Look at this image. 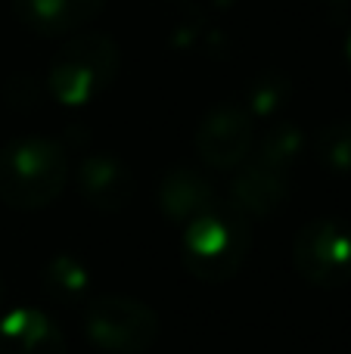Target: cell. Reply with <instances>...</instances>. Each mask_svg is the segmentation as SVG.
I'll return each instance as SVG.
<instances>
[{"label": "cell", "instance_id": "cell-1", "mask_svg": "<svg viewBox=\"0 0 351 354\" xmlns=\"http://www.w3.org/2000/svg\"><path fill=\"white\" fill-rule=\"evenodd\" d=\"M252 233L249 221L234 205H211L193 221L180 236V261L196 280L224 283L246 261Z\"/></svg>", "mask_w": 351, "mask_h": 354}, {"label": "cell", "instance_id": "cell-2", "mask_svg": "<svg viewBox=\"0 0 351 354\" xmlns=\"http://www.w3.org/2000/svg\"><path fill=\"white\" fill-rule=\"evenodd\" d=\"M118 66H122L118 44L103 31H84V35L68 37L56 50L50 62L47 87L59 106L81 109L109 91Z\"/></svg>", "mask_w": 351, "mask_h": 354}, {"label": "cell", "instance_id": "cell-3", "mask_svg": "<svg viewBox=\"0 0 351 354\" xmlns=\"http://www.w3.org/2000/svg\"><path fill=\"white\" fill-rule=\"evenodd\" d=\"M66 149L50 137H16L0 149V199L12 208H44L66 189Z\"/></svg>", "mask_w": 351, "mask_h": 354}, {"label": "cell", "instance_id": "cell-4", "mask_svg": "<svg viewBox=\"0 0 351 354\" xmlns=\"http://www.w3.org/2000/svg\"><path fill=\"white\" fill-rule=\"evenodd\" d=\"M84 333L99 351L109 354H143L155 342L159 320L143 301L109 295L84 311Z\"/></svg>", "mask_w": 351, "mask_h": 354}, {"label": "cell", "instance_id": "cell-5", "mask_svg": "<svg viewBox=\"0 0 351 354\" xmlns=\"http://www.w3.org/2000/svg\"><path fill=\"white\" fill-rule=\"evenodd\" d=\"M292 261L314 286H345L351 280V227L333 218L305 224L292 243Z\"/></svg>", "mask_w": 351, "mask_h": 354}, {"label": "cell", "instance_id": "cell-6", "mask_svg": "<svg viewBox=\"0 0 351 354\" xmlns=\"http://www.w3.org/2000/svg\"><path fill=\"white\" fill-rule=\"evenodd\" d=\"M255 118L243 106L221 103L205 112L196 131V153L209 168H236L255 147Z\"/></svg>", "mask_w": 351, "mask_h": 354}, {"label": "cell", "instance_id": "cell-7", "mask_svg": "<svg viewBox=\"0 0 351 354\" xmlns=\"http://www.w3.org/2000/svg\"><path fill=\"white\" fill-rule=\"evenodd\" d=\"M78 189L97 212H122L134 193V177L118 156L91 153L78 165Z\"/></svg>", "mask_w": 351, "mask_h": 354}, {"label": "cell", "instance_id": "cell-8", "mask_svg": "<svg viewBox=\"0 0 351 354\" xmlns=\"http://www.w3.org/2000/svg\"><path fill=\"white\" fill-rule=\"evenodd\" d=\"M106 0H12L16 19L44 37L75 35L103 12Z\"/></svg>", "mask_w": 351, "mask_h": 354}, {"label": "cell", "instance_id": "cell-9", "mask_svg": "<svg viewBox=\"0 0 351 354\" xmlns=\"http://www.w3.org/2000/svg\"><path fill=\"white\" fill-rule=\"evenodd\" d=\"M0 354H66V339L50 314L16 308L0 320Z\"/></svg>", "mask_w": 351, "mask_h": 354}, {"label": "cell", "instance_id": "cell-10", "mask_svg": "<svg viewBox=\"0 0 351 354\" xmlns=\"http://www.w3.org/2000/svg\"><path fill=\"white\" fill-rule=\"evenodd\" d=\"M290 196V174L271 171V168L249 162L230 187V205L249 218H265L271 212H280V205Z\"/></svg>", "mask_w": 351, "mask_h": 354}, {"label": "cell", "instance_id": "cell-11", "mask_svg": "<svg viewBox=\"0 0 351 354\" xmlns=\"http://www.w3.org/2000/svg\"><path fill=\"white\" fill-rule=\"evenodd\" d=\"M215 202V187L196 168H171L159 183V208L168 221H193Z\"/></svg>", "mask_w": 351, "mask_h": 354}, {"label": "cell", "instance_id": "cell-12", "mask_svg": "<svg viewBox=\"0 0 351 354\" xmlns=\"http://www.w3.org/2000/svg\"><path fill=\"white\" fill-rule=\"evenodd\" d=\"M302 149H305V134H302V128H296L292 122H277V124H274V128L258 140L252 162H258V165L271 168V171L290 174V168L296 165V159L302 156Z\"/></svg>", "mask_w": 351, "mask_h": 354}, {"label": "cell", "instance_id": "cell-13", "mask_svg": "<svg viewBox=\"0 0 351 354\" xmlns=\"http://www.w3.org/2000/svg\"><path fill=\"white\" fill-rule=\"evenodd\" d=\"M292 97V81L283 72H261L249 81L243 109L252 118H274Z\"/></svg>", "mask_w": 351, "mask_h": 354}, {"label": "cell", "instance_id": "cell-14", "mask_svg": "<svg viewBox=\"0 0 351 354\" xmlns=\"http://www.w3.org/2000/svg\"><path fill=\"white\" fill-rule=\"evenodd\" d=\"M47 289L62 301L81 299L91 289V274H87L84 261L72 255H59L47 264Z\"/></svg>", "mask_w": 351, "mask_h": 354}, {"label": "cell", "instance_id": "cell-15", "mask_svg": "<svg viewBox=\"0 0 351 354\" xmlns=\"http://www.w3.org/2000/svg\"><path fill=\"white\" fill-rule=\"evenodd\" d=\"M317 159L336 174H351V118L333 122L317 137Z\"/></svg>", "mask_w": 351, "mask_h": 354}, {"label": "cell", "instance_id": "cell-16", "mask_svg": "<svg viewBox=\"0 0 351 354\" xmlns=\"http://www.w3.org/2000/svg\"><path fill=\"white\" fill-rule=\"evenodd\" d=\"M345 62L351 66V31H348V37H345Z\"/></svg>", "mask_w": 351, "mask_h": 354}, {"label": "cell", "instance_id": "cell-17", "mask_svg": "<svg viewBox=\"0 0 351 354\" xmlns=\"http://www.w3.org/2000/svg\"><path fill=\"white\" fill-rule=\"evenodd\" d=\"M330 6H342V3H348V0H327Z\"/></svg>", "mask_w": 351, "mask_h": 354}, {"label": "cell", "instance_id": "cell-18", "mask_svg": "<svg viewBox=\"0 0 351 354\" xmlns=\"http://www.w3.org/2000/svg\"><path fill=\"white\" fill-rule=\"evenodd\" d=\"M0 299H3V286H0Z\"/></svg>", "mask_w": 351, "mask_h": 354}]
</instances>
